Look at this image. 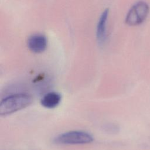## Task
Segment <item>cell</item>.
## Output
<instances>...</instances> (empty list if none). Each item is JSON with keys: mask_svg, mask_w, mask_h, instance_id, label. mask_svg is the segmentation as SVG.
<instances>
[{"mask_svg": "<svg viewBox=\"0 0 150 150\" xmlns=\"http://www.w3.org/2000/svg\"><path fill=\"white\" fill-rule=\"evenodd\" d=\"M32 103V98L28 94H18L4 98L0 104L1 115H6L24 108Z\"/></svg>", "mask_w": 150, "mask_h": 150, "instance_id": "1", "label": "cell"}, {"mask_svg": "<svg viewBox=\"0 0 150 150\" xmlns=\"http://www.w3.org/2000/svg\"><path fill=\"white\" fill-rule=\"evenodd\" d=\"M149 12L148 4L142 1L135 3L129 10L125 23L129 26H137L144 22Z\"/></svg>", "mask_w": 150, "mask_h": 150, "instance_id": "2", "label": "cell"}, {"mask_svg": "<svg viewBox=\"0 0 150 150\" xmlns=\"http://www.w3.org/2000/svg\"><path fill=\"white\" fill-rule=\"evenodd\" d=\"M93 140V137L89 134L77 131L62 134L55 138L56 143L66 145L88 144L91 142Z\"/></svg>", "mask_w": 150, "mask_h": 150, "instance_id": "3", "label": "cell"}, {"mask_svg": "<svg viewBox=\"0 0 150 150\" xmlns=\"http://www.w3.org/2000/svg\"><path fill=\"white\" fill-rule=\"evenodd\" d=\"M47 39L41 34H35L30 36L28 39V46L30 50L34 53L43 52L47 46Z\"/></svg>", "mask_w": 150, "mask_h": 150, "instance_id": "4", "label": "cell"}, {"mask_svg": "<svg viewBox=\"0 0 150 150\" xmlns=\"http://www.w3.org/2000/svg\"><path fill=\"white\" fill-rule=\"evenodd\" d=\"M108 15V10L105 9L101 13L97 26V38L100 44L104 43L106 39V22Z\"/></svg>", "mask_w": 150, "mask_h": 150, "instance_id": "5", "label": "cell"}, {"mask_svg": "<svg viewBox=\"0 0 150 150\" xmlns=\"http://www.w3.org/2000/svg\"><path fill=\"white\" fill-rule=\"evenodd\" d=\"M61 101V96L56 92H50L46 94L41 99V104L47 108H53L57 107Z\"/></svg>", "mask_w": 150, "mask_h": 150, "instance_id": "6", "label": "cell"}]
</instances>
